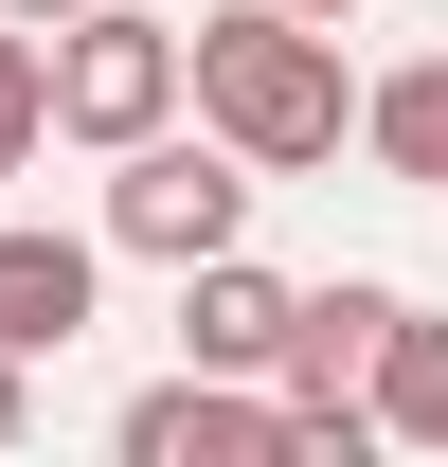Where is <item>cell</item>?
Returning <instances> with one entry per match:
<instances>
[{
    "label": "cell",
    "instance_id": "obj_1",
    "mask_svg": "<svg viewBox=\"0 0 448 467\" xmlns=\"http://www.w3.org/2000/svg\"><path fill=\"white\" fill-rule=\"evenodd\" d=\"M179 109H198V144L251 180H305L359 144V72H341L323 18H270V0H216V18H179Z\"/></svg>",
    "mask_w": 448,
    "mask_h": 467
},
{
    "label": "cell",
    "instance_id": "obj_2",
    "mask_svg": "<svg viewBox=\"0 0 448 467\" xmlns=\"http://www.w3.org/2000/svg\"><path fill=\"white\" fill-rule=\"evenodd\" d=\"M36 109H55V144H90V162L162 144L179 126V18H144V0L55 18V36H36Z\"/></svg>",
    "mask_w": 448,
    "mask_h": 467
},
{
    "label": "cell",
    "instance_id": "obj_3",
    "mask_svg": "<svg viewBox=\"0 0 448 467\" xmlns=\"http://www.w3.org/2000/svg\"><path fill=\"white\" fill-rule=\"evenodd\" d=\"M90 252H144V270H216V252H251V162H216V144H126L108 162V234Z\"/></svg>",
    "mask_w": 448,
    "mask_h": 467
},
{
    "label": "cell",
    "instance_id": "obj_4",
    "mask_svg": "<svg viewBox=\"0 0 448 467\" xmlns=\"http://www.w3.org/2000/svg\"><path fill=\"white\" fill-rule=\"evenodd\" d=\"M90 306H108V252H90V234H36V216H0V359H18V378L90 342Z\"/></svg>",
    "mask_w": 448,
    "mask_h": 467
},
{
    "label": "cell",
    "instance_id": "obj_5",
    "mask_svg": "<svg viewBox=\"0 0 448 467\" xmlns=\"http://www.w3.org/2000/svg\"><path fill=\"white\" fill-rule=\"evenodd\" d=\"M287 270H251V252H216V270H179V378H233V396H270L287 359Z\"/></svg>",
    "mask_w": 448,
    "mask_h": 467
},
{
    "label": "cell",
    "instance_id": "obj_6",
    "mask_svg": "<svg viewBox=\"0 0 448 467\" xmlns=\"http://www.w3.org/2000/svg\"><path fill=\"white\" fill-rule=\"evenodd\" d=\"M108 467H270V396L233 378H144L108 413Z\"/></svg>",
    "mask_w": 448,
    "mask_h": 467
},
{
    "label": "cell",
    "instance_id": "obj_7",
    "mask_svg": "<svg viewBox=\"0 0 448 467\" xmlns=\"http://www.w3.org/2000/svg\"><path fill=\"white\" fill-rule=\"evenodd\" d=\"M394 306H412V288H377V270H341V288H305V306H287V359H270V396H287V413L359 396V378H377V342H394Z\"/></svg>",
    "mask_w": 448,
    "mask_h": 467
},
{
    "label": "cell",
    "instance_id": "obj_8",
    "mask_svg": "<svg viewBox=\"0 0 448 467\" xmlns=\"http://www.w3.org/2000/svg\"><path fill=\"white\" fill-rule=\"evenodd\" d=\"M359 413H377V450L448 467V324H431V306H394V342H377V378H359Z\"/></svg>",
    "mask_w": 448,
    "mask_h": 467
},
{
    "label": "cell",
    "instance_id": "obj_9",
    "mask_svg": "<svg viewBox=\"0 0 448 467\" xmlns=\"http://www.w3.org/2000/svg\"><path fill=\"white\" fill-rule=\"evenodd\" d=\"M359 144H377L394 180H431V198H448V55L377 72V90H359Z\"/></svg>",
    "mask_w": 448,
    "mask_h": 467
},
{
    "label": "cell",
    "instance_id": "obj_10",
    "mask_svg": "<svg viewBox=\"0 0 448 467\" xmlns=\"http://www.w3.org/2000/svg\"><path fill=\"white\" fill-rule=\"evenodd\" d=\"M270 467H394V450H377V413H359V396H323V413L270 396Z\"/></svg>",
    "mask_w": 448,
    "mask_h": 467
},
{
    "label": "cell",
    "instance_id": "obj_11",
    "mask_svg": "<svg viewBox=\"0 0 448 467\" xmlns=\"http://www.w3.org/2000/svg\"><path fill=\"white\" fill-rule=\"evenodd\" d=\"M55 144V109H36V36H0V180Z\"/></svg>",
    "mask_w": 448,
    "mask_h": 467
},
{
    "label": "cell",
    "instance_id": "obj_12",
    "mask_svg": "<svg viewBox=\"0 0 448 467\" xmlns=\"http://www.w3.org/2000/svg\"><path fill=\"white\" fill-rule=\"evenodd\" d=\"M18 431H36V378H18V359H0V467H18Z\"/></svg>",
    "mask_w": 448,
    "mask_h": 467
},
{
    "label": "cell",
    "instance_id": "obj_13",
    "mask_svg": "<svg viewBox=\"0 0 448 467\" xmlns=\"http://www.w3.org/2000/svg\"><path fill=\"white\" fill-rule=\"evenodd\" d=\"M55 18H90V0H0V36H55Z\"/></svg>",
    "mask_w": 448,
    "mask_h": 467
},
{
    "label": "cell",
    "instance_id": "obj_14",
    "mask_svg": "<svg viewBox=\"0 0 448 467\" xmlns=\"http://www.w3.org/2000/svg\"><path fill=\"white\" fill-rule=\"evenodd\" d=\"M270 18H323V36H341V18H359V0H270Z\"/></svg>",
    "mask_w": 448,
    "mask_h": 467
}]
</instances>
